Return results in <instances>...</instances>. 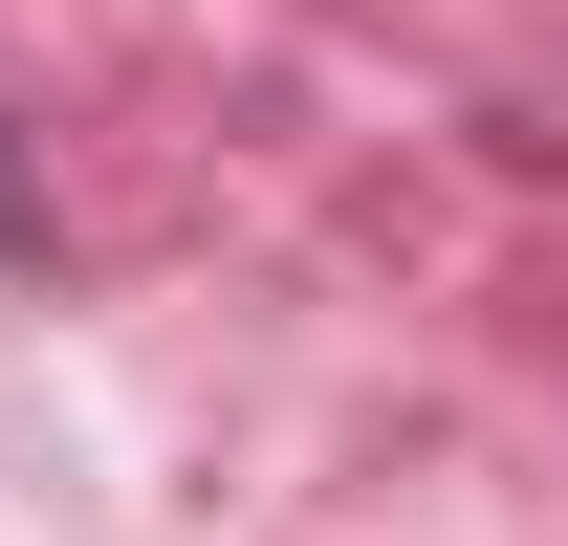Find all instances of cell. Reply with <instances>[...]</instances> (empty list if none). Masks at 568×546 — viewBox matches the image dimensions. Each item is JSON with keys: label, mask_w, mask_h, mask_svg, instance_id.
Masks as SVG:
<instances>
[{"label": "cell", "mask_w": 568, "mask_h": 546, "mask_svg": "<svg viewBox=\"0 0 568 546\" xmlns=\"http://www.w3.org/2000/svg\"><path fill=\"white\" fill-rule=\"evenodd\" d=\"M0 263H44V175H22V153H0Z\"/></svg>", "instance_id": "cell-1"}]
</instances>
